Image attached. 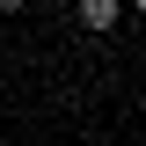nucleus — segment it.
<instances>
[{"label": "nucleus", "instance_id": "1", "mask_svg": "<svg viewBox=\"0 0 146 146\" xmlns=\"http://www.w3.org/2000/svg\"><path fill=\"white\" fill-rule=\"evenodd\" d=\"M73 15H80V29H95V36H110L117 22H124V0H73Z\"/></svg>", "mask_w": 146, "mask_h": 146}, {"label": "nucleus", "instance_id": "2", "mask_svg": "<svg viewBox=\"0 0 146 146\" xmlns=\"http://www.w3.org/2000/svg\"><path fill=\"white\" fill-rule=\"evenodd\" d=\"M0 15H22V0H0Z\"/></svg>", "mask_w": 146, "mask_h": 146}, {"label": "nucleus", "instance_id": "3", "mask_svg": "<svg viewBox=\"0 0 146 146\" xmlns=\"http://www.w3.org/2000/svg\"><path fill=\"white\" fill-rule=\"evenodd\" d=\"M131 15H146V0H131Z\"/></svg>", "mask_w": 146, "mask_h": 146}]
</instances>
